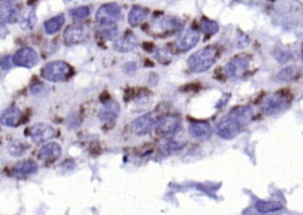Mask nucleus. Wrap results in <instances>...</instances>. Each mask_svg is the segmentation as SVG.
<instances>
[{
	"label": "nucleus",
	"mask_w": 303,
	"mask_h": 215,
	"mask_svg": "<svg viewBox=\"0 0 303 215\" xmlns=\"http://www.w3.org/2000/svg\"><path fill=\"white\" fill-rule=\"evenodd\" d=\"M216 58L217 50L214 47H205L192 54L188 60V66L192 72L202 73L212 67L215 62Z\"/></svg>",
	"instance_id": "nucleus-1"
},
{
	"label": "nucleus",
	"mask_w": 303,
	"mask_h": 215,
	"mask_svg": "<svg viewBox=\"0 0 303 215\" xmlns=\"http://www.w3.org/2000/svg\"><path fill=\"white\" fill-rule=\"evenodd\" d=\"M289 100L280 93L270 94L261 103V111L265 115L275 116L280 114L289 107Z\"/></svg>",
	"instance_id": "nucleus-2"
},
{
	"label": "nucleus",
	"mask_w": 303,
	"mask_h": 215,
	"mask_svg": "<svg viewBox=\"0 0 303 215\" xmlns=\"http://www.w3.org/2000/svg\"><path fill=\"white\" fill-rule=\"evenodd\" d=\"M121 7L118 4H106L101 6L96 13V20L101 26H115L121 19Z\"/></svg>",
	"instance_id": "nucleus-3"
},
{
	"label": "nucleus",
	"mask_w": 303,
	"mask_h": 215,
	"mask_svg": "<svg viewBox=\"0 0 303 215\" xmlns=\"http://www.w3.org/2000/svg\"><path fill=\"white\" fill-rule=\"evenodd\" d=\"M71 68L66 62L61 61H51L43 67L41 76L49 82H58L69 76Z\"/></svg>",
	"instance_id": "nucleus-4"
},
{
	"label": "nucleus",
	"mask_w": 303,
	"mask_h": 215,
	"mask_svg": "<svg viewBox=\"0 0 303 215\" xmlns=\"http://www.w3.org/2000/svg\"><path fill=\"white\" fill-rule=\"evenodd\" d=\"M242 126L240 122L228 116V118L217 124L216 133L222 139L232 140L241 133Z\"/></svg>",
	"instance_id": "nucleus-5"
},
{
	"label": "nucleus",
	"mask_w": 303,
	"mask_h": 215,
	"mask_svg": "<svg viewBox=\"0 0 303 215\" xmlns=\"http://www.w3.org/2000/svg\"><path fill=\"white\" fill-rule=\"evenodd\" d=\"M88 33L89 29L85 24H72L64 31V41L69 46L78 45L82 43L88 37Z\"/></svg>",
	"instance_id": "nucleus-6"
},
{
	"label": "nucleus",
	"mask_w": 303,
	"mask_h": 215,
	"mask_svg": "<svg viewBox=\"0 0 303 215\" xmlns=\"http://www.w3.org/2000/svg\"><path fill=\"white\" fill-rule=\"evenodd\" d=\"M39 61L37 52L31 47H24L17 51L13 57V63L19 67L31 69Z\"/></svg>",
	"instance_id": "nucleus-7"
},
{
	"label": "nucleus",
	"mask_w": 303,
	"mask_h": 215,
	"mask_svg": "<svg viewBox=\"0 0 303 215\" xmlns=\"http://www.w3.org/2000/svg\"><path fill=\"white\" fill-rule=\"evenodd\" d=\"M249 58L246 56H237V57L233 58L232 60L226 65V75L229 78L242 77L249 69Z\"/></svg>",
	"instance_id": "nucleus-8"
},
{
	"label": "nucleus",
	"mask_w": 303,
	"mask_h": 215,
	"mask_svg": "<svg viewBox=\"0 0 303 215\" xmlns=\"http://www.w3.org/2000/svg\"><path fill=\"white\" fill-rule=\"evenodd\" d=\"M182 121L176 115H166L158 122L157 132L159 135H175L181 129Z\"/></svg>",
	"instance_id": "nucleus-9"
},
{
	"label": "nucleus",
	"mask_w": 303,
	"mask_h": 215,
	"mask_svg": "<svg viewBox=\"0 0 303 215\" xmlns=\"http://www.w3.org/2000/svg\"><path fill=\"white\" fill-rule=\"evenodd\" d=\"M200 35L195 29H187L182 31L176 41V47L181 52H188L199 43Z\"/></svg>",
	"instance_id": "nucleus-10"
},
{
	"label": "nucleus",
	"mask_w": 303,
	"mask_h": 215,
	"mask_svg": "<svg viewBox=\"0 0 303 215\" xmlns=\"http://www.w3.org/2000/svg\"><path fill=\"white\" fill-rule=\"evenodd\" d=\"M29 135L35 143H43L54 138L55 131L50 124L39 123L31 127L29 130Z\"/></svg>",
	"instance_id": "nucleus-11"
},
{
	"label": "nucleus",
	"mask_w": 303,
	"mask_h": 215,
	"mask_svg": "<svg viewBox=\"0 0 303 215\" xmlns=\"http://www.w3.org/2000/svg\"><path fill=\"white\" fill-rule=\"evenodd\" d=\"M156 124V118L152 113L142 116L133 122L132 129L136 135H146L150 133Z\"/></svg>",
	"instance_id": "nucleus-12"
},
{
	"label": "nucleus",
	"mask_w": 303,
	"mask_h": 215,
	"mask_svg": "<svg viewBox=\"0 0 303 215\" xmlns=\"http://www.w3.org/2000/svg\"><path fill=\"white\" fill-rule=\"evenodd\" d=\"M189 132L193 138L206 141L211 137L212 130L208 122L194 121L189 124Z\"/></svg>",
	"instance_id": "nucleus-13"
},
{
	"label": "nucleus",
	"mask_w": 303,
	"mask_h": 215,
	"mask_svg": "<svg viewBox=\"0 0 303 215\" xmlns=\"http://www.w3.org/2000/svg\"><path fill=\"white\" fill-rule=\"evenodd\" d=\"M120 107L118 102L114 101H107L100 111L99 118L101 121L110 124L114 122L119 115Z\"/></svg>",
	"instance_id": "nucleus-14"
},
{
	"label": "nucleus",
	"mask_w": 303,
	"mask_h": 215,
	"mask_svg": "<svg viewBox=\"0 0 303 215\" xmlns=\"http://www.w3.org/2000/svg\"><path fill=\"white\" fill-rule=\"evenodd\" d=\"M20 8L12 3L0 5V20L7 24H14L20 18Z\"/></svg>",
	"instance_id": "nucleus-15"
},
{
	"label": "nucleus",
	"mask_w": 303,
	"mask_h": 215,
	"mask_svg": "<svg viewBox=\"0 0 303 215\" xmlns=\"http://www.w3.org/2000/svg\"><path fill=\"white\" fill-rule=\"evenodd\" d=\"M37 169L38 166L36 162L33 160H24V161L19 162L18 164L14 165L12 169V173L18 178H23V177H28L30 175L36 174Z\"/></svg>",
	"instance_id": "nucleus-16"
},
{
	"label": "nucleus",
	"mask_w": 303,
	"mask_h": 215,
	"mask_svg": "<svg viewBox=\"0 0 303 215\" xmlns=\"http://www.w3.org/2000/svg\"><path fill=\"white\" fill-rule=\"evenodd\" d=\"M20 118H21V112L20 109H18L15 106H11L2 112V114L0 116V123L5 126L14 127L16 126L18 123L20 122Z\"/></svg>",
	"instance_id": "nucleus-17"
},
{
	"label": "nucleus",
	"mask_w": 303,
	"mask_h": 215,
	"mask_svg": "<svg viewBox=\"0 0 303 215\" xmlns=\"http://www.w3.org/2000/svg\"><path fill=\"white\" fill-rule=\"evenodd\" d=\"M61 155V147L60 144L56 142H49L42 147L38 157L43 161L52 162L60 158Z\"/></svg>",
	"instance_id": "nucleus-18"
},
{
	"label": "nucleus",
	"mask_w": 303,
	"mask_h": 215,
	"mask_svg": "<svg viewBox=\"0 0 303 215\" xmlns=\"http://www.w3.org/2000/svg\"><path fill=\"white\" fill-rule=\"evenodd\" d=\"M138 45L137 38L134 34H126L124 37L118 38L115 41L114 49L120 53H128L135 50Z\"/></svg>",
	"instance_id": "nucleus-19"
},
{
	"label": "nucleus",
	"mask_w": 303,
	"mask_h": 215,
	"mask_svg": "<svg viewBox=\"0 0 303 215\" xmlns=\"http://www.w3.org/2000/svg\"><path fill=\"white\" fill-rule=\"evenodd\" d=\"M253 110L249 106H239L229 112V117L236 119L240 124H245L252 119Z\"/></svg>",
	"instance_id": "nucleus-20"
},
{
	"label": "nucleus",
	"mask_w": 303,
	"mask_h": 215,
	"mask_svg": "<svg viewBox=\"0 0 303 215\" xmlns=\"http://www.w3.org/2000/svg\"><path fill=\"white\" fill-rule=\"evenodd\" d=\"M148 14V10L146 7H133L128 14V23L133 27H136L144 20Z\"/></svg>",
	"instance_id": "nucleus-21"
},
{
	"label": "nucleus",
	"mask_w": 303,
	"mask_h": 215,
	"mask_svg": "<svg viewBox=\"0 0 303 215\" xmlns=\"http://www.w3.org/2000/svg\"><path fill=\"white\" fill-rule=\"evenodd\" d=\"M37 20L35 9L32 8L31 10H28L20 19V29L24 31H32L37 24Z\"/></svg>",
	"instance_id": "nucleus-22"
},
{
	"label": "nucleus",
	"mask_w": 303,
	"mask_h": 215,
	"mask_svg": "<svg viewBox=\"0 0 303 215\" xmlns=\"http://www.w3.org/2000/svg\"><path fill=\"white\" fill-rule=\"evenodd\" d=\"M255 209L259 213L266 214L281 211L283 209V205L278 202L258 201L255 204Z\"/></svg>",
	"instance_id": "nucleus-23"
},
{
	"label": "nucleus",
	"mask_w": 303,
	"mask_h": 215,
	"mask_svg": "<svg viewBox=\"0 0 303 215\" xmlns=\"http://www.w3.org/2000/svg\"><path fill=\"white\" fill-rule=\"evenodd\" d=\"M64 23H65V18L63 15L61 14V15L53 17L45 23V31L49 35L56 33L57 31L61 30Z\"/></svg>",
	"instance_id": "nucleus-24"
},
{
	"label": "nucleus",
	"mask_w": 303,
	"mask_h": 215,
	"mask_svg": "<svg viewBox=\"0 0 303 215\" xmlns=\"http://www.w3.org/2000/svg\"><path fill=\"white\" fill-rule=\"evenodd\" d=\"M200 27H201L203 32L208 36H212L219 31L218 24L214 20H209L206 18H203L201 20Z\"/></svg>",
	"instance_id": "nucleus-25"
},
{
	"label": "nucleus",
	"mask_w": 303,
	"mask_h": 215,
	"mask_svg": "<svg viewBox=\"0 0 303 215\" xmlns=\"http://www.w3.org/2000/svg\"><path fill=\"white\" fill-rule=\"evenodd\" d=\"M70 16L71 19L76 22V23H79L81 20L86 19L89 14H90V10L88 7H80L74 8L72 10L70 11Z\"/></svg>",
	"instance_id": "nucleus-26"
},
{
	"label": "nucleus",
	"mask_w": 303,
	"mask_h": 215,
	"mask_svg": "<svg viewBox=\"0 0 303 215\" xmlns=\"http://www.w3.org/2000/svg\"><path fill=\"white\" fill-rule=\"evenodd\" d=\"M297 72V69L295 67H287L281 70L279 73L276 76V80L278 81H289L293 78Z\"/></svg>",
	"instance_id": "nucleus-27"
},
{
	"label": "nucleus",
	"mask_w": 303,
	"mask_h": 215,
	"mask_svg": "<svg viewBox=\"0 0 303 215\" xmlns=\"http://www.w3.org/2000/svg\"><path fill=\"white\" fill-rule=\"evenodd\" d=\"M161 27L167 31H175L180 27V22L176 18L172 16L165 17L161 20Z\"/></svg>",
	"instance_id": "nucleus-28"
},
{
	"label": "nucleus",
	"mask_w": 303,
	"mask_h": 215,
	"mask_svg": "<svg viewBox=\"0 0 303 215\" xmlns=\"http://www.w3.org/2000/svg\"><path fill=\"white\" fill-rule=\"evenodd\" d=\"M26 152H27V148L20 142H14L8 148V153L12 157H21L23 155L26 153Z\"/></svg>",
	"instance_id": "nucleus-29"
},
{
	"label": "nucleus",
	"mask_w": 303,
	"mask_h": 215,
	"mask_svg": "<svg viewBox=\"0 0 303 215\" xmlns=\"http://www.w3.org/2000/svg\"><path fill=\"white\" fill-rule=\"evenodd\" d=\"M12 65H13V59L9 55L0 58V68L1 69L7 71L12 68Z\"/></svg>",
	"instance_id": "nucleus-30"
},
{
	"label": "nucleus",
	"mask_w": 303,
	"mask_h": 215,
	"mask_svg": "<svg viewBox=\"0 0 303 215\" xmlns=\"http://www.w3.org/2000/svg\"><path fill=\"white\" fill-rule=\"evenodd\" d=\"M275 57L276 60L279 61L280 63H286L290 59L289 54L287 52H281V51H277L275 54Z\"/></svg>",
	"instance_id": "nucleus-31"
},
{
	"label": "nucleus",
	"mask_w": 303,
	"mask_h": 215,
	"mask_svg": "<svg viewBox=\"0 0 303 215\" xmlns=\"http://www.w3.org/2000/svg\"><path fill=\"white\" fill-rule=\"evenodd\" d=\"M249 38L246 35H240V37H237V40H236V47L239 48H244V47H247L249 45Z\"/></svg>",
	"instance_id": "nucleus-32"
},
{
	"label": "nucleus",
	"mask_w": 303,
	"mask_h": 215,
	"mask_svg": "<svg viewBox=\"0 0 303 215\" xmlns=\"http://www.w3.org/2000/svg\"><path fill=\"white\" fill-rule=\"evenodd\" d=\"M7 34H8V30L7 26L2 23H0V39L7 37Z\"/></svg>",
	"instance_id": "nucleus-33"
},
{
	"label": "nucleus",
	"mask_w": 303,
	"mask_h": 215,
	"mask_svg": "<svg viewBox=\"0 0 303 215\" xmlns=\"http://www.w3.org/2000/svg\"><path fill=\"white\" fill-rule=\"evenodd\" d=\"M229 97L227 98V95H224V96H223V97L222 98L221 100H220L219 102L217 103V105H216V107H223V106H224V105H225L226 103L228 102V101H229Z\"/></svg>",
	"instance_id": "nucleus-34"
},
{
	"label": "nucleus",
	"mask_w": 303,
	"mask_h": 215,
	"mask_svg": "<svg viewBox=\"0 0 303 215\" xmlns=\"http://www.w3.org/2000/svg\"><path fill=\"white\" fill-rule=\"evenodd\" d=\"M5 3H13L15 0H2Z\"/></svg>",
	"instance_id": "nucleus-35"
}]
</instances>
